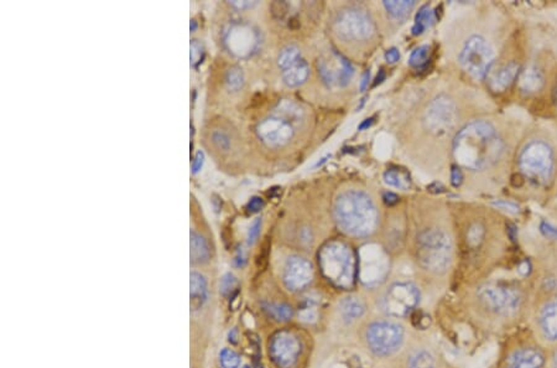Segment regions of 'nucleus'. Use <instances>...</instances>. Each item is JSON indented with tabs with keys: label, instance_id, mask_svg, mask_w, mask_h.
Listing matches in <instances>:
<instances>
[{
	"label": "nucleus",
	"instance_id": "1",
	"mask_svg": "<svg viewBox=\"0 0 557 368\" xmlns=\"http://www.w3.org/2000/svg\"><path fill=\"white\" fill-rule=\"evenodd\" d=\"M504 143L493 125L474 120L464 125L453 142V156L464 168L482 170L501 159Z\"/></svg>",
	"mask_w": 557,
	"mask_h": 368
},
{
	"label": "nucleus",
	"instance_id": "2",
	"mask_svg": "<svg viewBox=\"0 0 557 368\" xmlns=\"http://www.w3.org/2000/svg\"><path fill=\"white\" fill-rule=\"evenodd\" d=\"M334 219L348 235L367 237L377 227L378 211L368 195L359 190H348L336 200Z\"/></svg>",
	"mask_w": 557,
	"mask_h": 368
},
{
	"label": "nucleus",
	"instance_id": "3",
	"mask_svg": "<svg viewBox=\"0 0 557 368\" xmlns=\"http://www.w3.org/2000/svg\"><path fill=\"white\" fill-rule=\"evenodd\" d=\"M318 263L323 275L336 287H352L356 272L354 256L347 244L329 242L323 246L318 255Z\"/></svg>",
	"mask_w": 557,
	"mask_h": 368
},
{
	"label": "nucleus",
	"instance_id": "4",
	"mask_svg": "<svg viewBox=\"0 0 557 368\" xmlns=\"http://www.w3.org/2000/svg\"><path fill=\"white\" fill-rule=\"evenodd\" d=\"M416 257L428 272L444 273L451 264V241L441 230H425L417 236Z\"/></svg>",
	"mask_w": 557,
	"mask_h": 368
},
{
	"label": "nucleus",
	"instance_id": "5",
	"mask_svg": "<svg viewBox=\"0 0 557 368\" xmlns=\"http://www.w3.org/2000/svg\"><path fill=\"white\" fill-rule=\"evenodd\" d=\"M520 170L536 184L551 180L555 169V156L550 145L543 140H532L519 156Z\"/></svg>",
	"mask_w": 557,
	"mask_h": 368
},
{
	"label": "nucleus",
	"instance_id": "6",
	"mask_svg": "<svg viewBox=\"0 0 557 368\" xmlns=\"http://www.w3.org/2000/svg\"><path fill=\"white\" fill-rule=\"evenodd\" d=\"M494 61V51L485 39L474 35L470 36L459 54V63L472 77L477 80L488 75Z\"/></svg>",
	"mask_w": 557,
	"mask_h": 368
},
{
	"label": "nucleus",
	"instance_id": "7",
	"mask_svg": "<svg viewBox=\"0 0 557 368\" xmlns=\"http://www.w3.org/2000/svg\"><path fill=\"white\" fill-rule=\"evenodd\" d=\"M368 347L378 357L395 354L402 347L404 330L402 326L391 321H377L368 327L365 334Z\"/></svg>",
	"mask_w": 557,
	"mask_h": 368
},
{
	"label": "nucleus",
	"instance_id": "8",
	"mask_svg": "<svg viewBox=\"0 0 557 368\" xmlns=\"http://www.w3.org/2000/svg\"><path fill=\"white\" fill-rule=\"evenodd\" d=\"M478 298L489 312L512 315L520 305V294L514 288L499 283H487L478 289Z\"/></svg>",
	"mask_w": 557,
	"mask_h": 368
},
{
	"label": "nucleus",
	"instance_id": "9",
	"mask_svg": "<svg viewBox=\"0 0 557 368\" xmlns=\"http://www.w3.org/2000/svg\"><path fill=\"white\" fill-rule=\"evenodd\" d=\"M389 272V258L377 244H368L360 250L359 278L367 287L383 283Z\"/></svg>",
	"mask_w": 557,
	"mask_h": 368
},
{
	"label": "nucleus",
	"instance_id": "10",
	"mask_svg": "<svg viewBox=\"0 0 557 368\" xmlns=\"http://www.w3.org/2000/svg\"><path fill=\"white\" fill-rule=\"evenodd\" d=\"M420 301V292L410 281L393 284L384 295L383 307L390 316L405 318L414 312Z\"/></svg>",
	"mask_w": 557,
	"mask_h": 368
},
{
	"label": "nucleus",
	"instance_id": "11",
	"mask_svg": "<svg viewBox=\"0 0 557 368\" xmlns=\"http://www.w3.org/2000/svg\"><path fill=\"white\" fill-rule=\"evenodd\" d=\"M458 119L457 107L455 102L445 94L437 96L427 107L425 125L433 134L442 136L451 131Z\"/></svg>",
	"mask_w": 557,
	"mask_h": 368
},
{
	"label": "nucleus",
	"instance_id": "12",
	"mask_svg": "<svg viewBox=\"0 0 557 368\" xmlns=\"http://www.w3.org/2000/svg\"><path fill=\"white\" fill-rule=\"evenodd\" d=\"M336 30L346 40H365L373 35L374 24L363 9L347 8L337 17Z\"/></svg>",
	"mask_w": 557,
	"mask_h": 368
},
{
	"label": "nucleus",
	"instance_id": "13",
	"mask_svg": "<svg viewBox=\"0 0 557 368\" xmlns=\"http://www.w3.org/2000/svg\"><path fill=\"white\" fill-rule=\"evenodd\" d=\"M317 67L322 81L331 87H345L354 75L352 63L337 51H332L329 55L322 56L317 63Z\"/></svg>",
	"mask_w": 557,
	"mask_h": 368
},
{
	"label": "nucleus",
	"instance_id": "14",
	"mask_svg": "<svg viewBox=\"0 0 557 368\" xmlns=\"http://www.w3.org/2000/svg\"><path fill=\"white\" fill-rule=\"evenodd\" d=\"M270 354L278 367L291 368L300 355V343L291 332L281 331L272 337Z\"/></svg>",
	"mask_w": 557,
	"mask_h": 368
},
{
	"label": "nucleus",
	"instance_id": "15",
	"mask_svg": "<svg viewBox=\"0 0 557 368\" xmlns=\"http://www.w3.org/2000/svg\"><path fill=\"white\" fill-rule=\"evenodd\" d=\"M314 278V269L309 261L301 257H290L284 270V281L290 290L297 292L307 287Z\"/></svg>",
	"mask_w": 557,
	"mask_h": 368
},
{
	"label": "nucleus",
	"instance_id": "16",
	"mask_svg": "<svg viewBox=\"0 0 557 368\" xmlns=\"http://www.w3.org/2000/svg\"><path fill=\"white\" fill-rule=\"evenodd\" d=\"M258 134L269 147H283L289 143L294 136L292 125L284 119L269 118L260 123Z\"/></svg>",
	"mask_w": 557,
	"mask_h": 368
},
{
	"label": "nucleus",
	"instance_id": "17",
	"mask_svg": "<svg viewBox=\"0 0 557 368\" xmlns=\"http://www.w3.org/2000/svg\"><path fill=\"white\" fill-rule=\"evenodd\" d=\"M519 65L514 61L499 66L498 69L488 74L489 87L494 92H504L515 81L519 74Z\"/></svg>",
	"mask_w": 557,
	"mask_h": 368
},
{
	"label": "nucleus",
	"instance_id": "18",
	"mask_svg": "<svg viewBox=\"0 0 557 368\" xmlns=\"http://www.w3.org/2000/svg\"><path fill=\"white\" fill-rule=\"evenodd\" d=\"M544 356L535 349H521L509 356L504 368H541Z\"/></svg>",
	"mask_w": 557,
	"mask_h": 368
},
{
	"label": "nucleus",
	"instance_id": "19",
	"mask_svg": "<svg viewBox=\"0 0 557 368\" xmlns=\"http://www.w3.org/2000/svg\"><path fill=\"white\" fill-rule=\"evenodd\" d=\"M229 47L237 55L249 54L253 50L254 45L256 43L254 32L245 26H238L229 34Z\"/></svg>",
	"mask_w": 557,
	"mask_h": 368
},
{
	"label": "nucleus",
	"instance_id": "20",
	"mask_svg": "<svg viewBox=\"0 0 557 368\" xmlns=\"http://www.w3.org/2000/svg\"><path fill=\"white\" fill-rule=\"evenodd\" d=\"M540 327L550 341L557 340V298L544 306L540 314Z\"/></svg>",
	"mask_w": 557,
	"mask_h": 368
},
{
	"label": "nucleus",
	"instance_id": "21",
	"mask_svg": "<svg viewBox=\"0 0 557 368\" xmlns=\"http://www.w3.org/2000/svg\"><path fill=\"white\" fill-rule=\"evenodd\" d=\"M208 298V289L207 281L204 277L198 273L191 274V310L198 312L204 307Z\"/></svg>",
	"mask_w": 557,
	"mask_h": 368
},
{
	"label": "nucleus",
	"instance_id": "22",
	"mask_svg": "<svg viewBox=\"0 0 557 368\" xmlns=\"http://www.w3.org/2000/svg\"><path fill=\"white\" fill-rule=\"evenodd\" d=\"M309 65L303 58L300 63L291 66L290 69L283 71V80H284L286 86L297 87V86L305 83V81L309 77Z\"/></svg>",
	"mask_w": 557,
	"mask_h": 368
},
{
	"label": "nucleus",
	"instance_id": "23",
	"mask_svg": "<svg viewBox=\"0 0 557 368\" xmlns=\"http://www.w3.org/2000/svg\"><path fill=\"white\" fill-rule=\"evenodd\" d=\"M544 85V76L535 67L525 69L520 76V89L525 94L538 92Z\"/></svg>",
	"mask_w": 557,
	"mask_h": 368
},
{
	"label": "nucleus",
	"instance_id": "24",
	"mask_svg": "<svg viewBox=\"0 0 557 368\" xmlns=\"http://www.w3.org/2000/svg\"><path fill=\"white\" fill-rule=\"evenodd\" d=\"M210 257V247L206 239L196 232H191V262L193 264H204L208 262Z\"/></svg>",
	"mask_w": 557,
	"mask_h": 368
},
{
	"label": "nucleus",
	"instance_id": "25",
	"mask_svg": "<svg viewBox=\"0 0 557 368\" xmlns=\"http://www.w3.org/2000/svg\"><path fill=\"white\" fill-rule=\"evenodd\" d=\"M436 20V14L428 6H424L420 8V10L415 17V24L413 26V34L414 35H421L426 32L428 28L433 26Z\"/></svg>",
	"mask_w": 557,
	"mask_h": 368
},
{
	"label": "nucleus",
	"instance_id": "26",
	"mask_svg": "<svg viewBox=\"0 0 557 368\" xmlns=\"http://www.w3.org/2000/svg\"><path fill=\"white\" fill-rule=\"evenodd\" d=\"M384 181L386 185L400 190H408L411 186V180L408 173L400 169H388L384 173Z\"/></svg>",
	"mask_w": 557,
	"mask_h": 368
},
{
	"label": "nucleus",
	"instance_id": "27",
	"mask_svg": "<svg viewBox=\"0 0 557 368\" xmlns=\"http://www.w3.org/2000/svg\"><path fill=\"white\" fill-rule=\"evenodd\" d=\"M414 0H402V1H396V0H391V1H384V7L386 9V12L394 18V19L404 20L408 18L411 10L415 7Z\"/></svg>",
	"mask_w": 557,
	"mask_h": 368
},
{
	"label": "nucleus",
	"instance_id": "28",
	"mask_svg": "<svg viewBox=\"0 0 557 368\" xmlns=\"http://www.w3.org/2000/svg\"><path fill=\"white\" fill-rule=\"evenodd\" d=\"M364 304L357 298H347L340 304V314L348 321H354L364 314Z\"/></svg>",
	"mask_w": 557,
	"mask_h": 368
},
{
	"label": "nucleus",
	"instance_id": "29",
	"mask_svg": "<svg viewBox=\"0 0 557 368\" xmlns=\"http://www.w3.org/2000/svg\"><path fill=\"white\" fill-rule=\"evenodd\" d=\"M301 60H303V56H301L300 49L295 45H290V46H286L280 52L278 63L280 69L285 71V69H290L291 66L296 65L297 63H300Z\"/></svg>",
	"mask_w": 557,
	"mask_h": 368
},
{
	"label": "nucleus",
	"instance_id": "30",
	"mask_svg": "<svg viewBox=\"0 0 557 368\" xmlns=\"http://www.w3.org/2000/svg\"><path fill=\"white\" fill-rule=\"evenodd\" d=\"M264 312L270 316V318L276 320V321H287L292 318L294 312L292 307L286 304H278V303H266L264 304Z\"/></svg>",
	"mask_w": 557,
	"mask_h": 368
},
{
	"label": "nucleus",
	"instance_id": "31",
	"mask_svg": "<svg viewBox=\"0 0 557 368\" xmlns=\"http://www.w3.org/2000/svg\"><path fill=\"white\" fill-rule=\"evenodd\" d=\"M430 54H431V47L428 45H422L419 46L417 49L413 51V54L410 55V60L408 63L411 67L414 69H422L425 67L428 61H430Z\"/></svg>",
	"mask_w": 557,
	"mask_h": 368
},
{
	"label": "nucleus",
	"instance_id": "32",
	"mask_svg": "<svg viewBox=\"0 0 557 368\" xmlns=\"http://www.w3.org/2000/svg\"><path fill=\"white\" fill-rule=\"evenodd\" d=\"M410 368H436V362L428 351L421 349L413 356Z\"/></svg>",
	"mask_w": 557,
	"mask_h": 368
},
{
	"label": "nucleus",
	"instance_id": "33",
	"mask_svg": "<svg viewBox=\"0 0 557 368\" xmlns=\"http://www.w3.org/2000/svg\"><path fill=\"white\" fill-rule=\"evenodd\" d=\"M219 361L223 368H239L241 357L233 349H224L219 354Z\"/></svg>",
	"mask_w": 557,
	"mask_h": 368
},
{
	"label": "nucleus",
	"instance_id": "34",
	"mask_svg": "<svg viewBox=\"0 0 557 368\" xmlns=\"http://www.w3.org/2000/svg\"><path fill=\"white\" fill-rule=\"evenodd\" d=\"M226 81H227L229 89H232V91L241 89L243 85H244V76H243L241 69H238V67L229 69L227 77H226Z\"/></svg>",
	"mask_w": 557,
	"mask_h": 368
},
{
	"label": "nucleus",
	"instance_id": "35",
	"mask_svg": "<svg viewBox=\"0 0 557 368\" xmlns=\"http://www.w3.org/2000/svg\"><path fill=\"white\" fill-rule=\"evenodd\" d=\"M237 287H238V281L234 275L228 274L224 275L221 281V285H219V290L222 293L223 296H229V295H235L237 294Z\"/></svg>",
	"mask_w": 557,
	"mask_h": 368
},
{
	"label": "nucleus",
	"instance_id": "36",
	"mask_svg": "<svg viewBox=\"0 0 557 368\" xmlns=\"http://www.w3.org/2000/svg\"><path fill=\"white\" fill-rule=\"evenodd\" d=\"M204 46L198 40H192L191 43V63L193 66H197L198 63H202L204 60Z\"/></svg>",
	"mask_w": 557,
	"mask_h": 368
},
{
	"label": "nucleus",
	"instance_id": "37",
	"mask_svg": "<svg viewBox=\"0 0 557 368\" xmlns=\"http://www.w3.org/2000/svg\"><path fill=\"white\" fill-rule=\"evenodd\" d=\"M270 12L275 19H284L287 13V4L284 1H274L270 6Z\"/></svg>",
	"mask_w": 557,
	"mask_h": 368
},
{
	"label": "nucleus",
	"instance_id": "38",
	"mask_svg": "<svg viewBox=\"0 0 557 368\" xmlns=\"http://www.w3.org/2000/svg\"><path fill=\"white\" fill-rule=\"evenodd\" d=\"M260 228H261V219H254L253 224L249 227V231H248V244H253L258 239Z\"/></svg>",
	"mask_w": 557,
	"mask_h": 368
},
{
	"label": "nucleus",
	"instance_id": "39",
	"mask_svg": "<svg viewBox=\"0 0 557 368\" xmlns=\"http://www.w3.org/2000/svg\"><path fill=\"white\" fill-rule=\"evenodd\" d=\"M213 143L216 144L217 148L221 150H228L230 147L229 138L223 131H218L213 134Z\"/></svg>",
	"mask_w": 557,
	"mask_h": 368
},
{
	"label": "nucleus",
	"instance_id": "40",
	"mask_svg": "<svg viewBox=\"0 0 557 368\" xmlns=\"http://www.w3.org/2000/svg\"><path fill=\"white\" fill-rule=\"evenodd\" d=\"M269 250H270V239L269 237L265 238V241H264V243L261 246V250H260L259 256L256 258V266L258 267H263L264 264H265L266 261H267V257H269Z\"/></svg>",
	"mask_w": 557,
	"mask_h": 368
},
{
	"label": "nucleus",
	"instance_id": "41",
	"mask_svg": "<svg viewBox=\"0 0 557 368\" xmlns=\"http://www.w3.org/2000/svg\"><path fill=\"white\" fill-rule=\"evenodd\" d=\"M540 231L544 235L545 237L552 238V239H557V227L551 225L546 221H543L540 225Z\"/></svg>",
	"mask_w": 557,
	"mask_h": 368
},
{
	"label": "nucleus",
	"instance_id": "42",
	"mask_svg": "<svg viewBox=\"0 0 557 368\" xmlns=\"http://www.w3.org/2000/svg\"><path fill=\"white\" fill-rule=\"evenodd\" d=\"M263 206H264V201H263V199H261V197H258V196H255V197H253L252 200L248 202V213H258V211H260V210L263 208Z\"/></svg>",
	"mask_w": 557,
	"mask_h": 368
},
{
	"label": "nucleus",
	"instance_id": "43",
	"mask_svg": "<svg viewBox=\"0 0 557 368\" xmlns=\"http://www.w3.org/2000/svg\"><path fill=\"white\" fill-rule=\"evenodd\" d=\"M462 181H463V174H462L461 169L458 168V166H452L451 170L452 185H453L455 188H458V186H461Z\"/></svg>",
	"mask_w": 557,
	"mask_h": 368
},
{
	"label": "nucleus",
	"instance_id": "44",
	"mask_svg": "<svg viewBox=\"0 0 557 368\" xmlns=\"http://www.w3.org/2000/svg\"><path fill=\"white\" fill-rule=\"evenodd\" d=\"M494 206L499 207L504 211H509V213H516L519 211V206L515 205L513 202H507V201H498L494 202Z\"/></svg>",
	"mask_w": 557,
	"mask_h": 368
},
{
	"label": "nucleus",
	"instance_id": "45",
	"mask_svg": "<svg viewBox=\"0 0 557 368\" xmlns=\"http://www.w3.org/2000/svg\"><path fill=\"white\" fill-rule=\"evenodd\" d=\"M204 153H202V151H197V154L195 155L193 162H192V171H193V174H196V173H198V171L201 170L202 165H204Z\"/></svg>",
	"mask_w": 557,
	"mask_h": 368
},
{
	"label": "nucleus",
	"instance_id": "46",
	"mask_svg": "<svg viewBox=\"0 0 557 368\" xmlns=\"http://www.w3.org/2000/svg\"><path fill=\"white\" fill-rule=\"evenodd\" d=\"M399 58H400V54H399V50L395 49V47L390 49V50L386 51V54H385V60L389 63H395L396 61H399Z\"/></svg>",
	"mask_w": 557,
	"mask_h": 368
},
{
	"label": "nucleus",
	"instance_id": "47",
	"mask_svg": "<svg viewBox=\"0 0 557 368\" xmlns=\"http://www.w3.org/2000/svg\"><path fill=\"white\" fill-rule=\"evenodd\" d=\"M383 200L388 206H394L396 205L397 202H399V197H397V195L394 194V193H384L383 195Z\"/></svg>",
	"mask_w": 557,
	"mask_h": 368
},
{
	"label": "nucleus",
	"instance_id": "48",
	"mask_svg": "<svg viewBox=\"0 0 557 368\" xmlns=\"http://www.w3.org/2000/svg\"><path fill=\"white\" fill-rule=\"evenodd\" d=\"M235 264H237V267H243L245 262H247V259H245V256H244V252L243 250H238V253H237V256H235Z\"/></svg>",
	"mask_w": 557,
	"mask_h": 368
},
{
	"label": "nucleus",
	"instance_id": "49",
	"mask_svg": "<svg viewBox=\"0 0 557 368\" xmlns=\"http://www.w3.org/2000/svg\"><path fill=\"white\" fill-rule=\"evenodd\" d=\"M369 78H371V72H369V69H368V71H365L363 78H362V82H360V91H365V89H367L368 85H369Z\"/></svg>",
	"mask_w": 557,
	"mask_h": 368
},
{
	"label": "nucleus",
	"instance_id": "50",
	"mask_svg": "<svg viewBox=\"0 0 557 368\" xmlns=\"http://www.w3.org/2000/svg\"><path fill=\"white\" fill-rule=\"evenodd\" d=\"M253 4L254 3H249V1H241V3L235 1V3H233V6H234V7L239 8V9H241V8L252 7Z\"/></svg>",
	"mask_w": 557,
	"mask_h": 368
},
{
	"label": "nucleus",
	"instance_id": "51",
	"mask_svg": "<svg viewBox=\"0 0 557 368\" xmlns=\"http://www.w3.org/2000/svg\"><path fill=\"white\" fill-rule=\"evenodd\" d=\"M373 125V118L371 119H365L364 122L362 123V125H359L358 129H365V128H369L371 125Z\"/></svg>",
	"mask_w": 557,
	"mask_h": 368
},
{
	"label": "nucleus",
	"instance_id": "52",
	"mask_svg": "<svg viewBox=\"0 0 557 368\" xmlns=\"http://www.w3.org/2000/svg\"><path fill=\"white\" fill-rule=\"evenodd\" d=\"M552 102H554V105H555V107L557 108V81L555 87H554V91H552Z\"/></svg>",
	"mask_w": 557,
	"mask_h": 368
},
{
	"label": "nucleus",
	"instance_id": "53",
	"mask_svg": "<svg viewBox=\"0 0 557 368\" xmlns=\"http://www.w3.org/2000/svg\"><path fill=\"white\" fill-rule=\"evenodd\" d=\"M384 78H385V74H384V69H380V76L378 75L377 80H375V83H374V86H377L378 83L383 82Z\"/></svg>",
	"mask_w": 557,
	"mask_h": 368
},
{
	"label": "nucleus",
	"instance_id": "54",
	"mask_svg": "<svg viewBox=\"0 0 557 368\" xmlns=\"http://www.w3.org/2000/svg\"><path fill=\"white\" fill-rule=\"evenodd\" d=\"M552 368H557V352L554 355V358H552Z\"/></svg>",
	"mask_w": 557,
	"mask_h": 368
},
{
	"label": "nucleus",
	"instance_id": "55",
	"mask_svg": "<svg viewBox=\"0 0 557 368\" xmlns=\"http://www.w3.org/2000/svg\"><path fill=\"white\" fill-rule=\"evenodd\" d=\"M191 24V32H193V30L196 29V21H195V20H192Z\"/></svg>",
	"mask_w": 557,
	"mask_h": 368
}]
</instances>
